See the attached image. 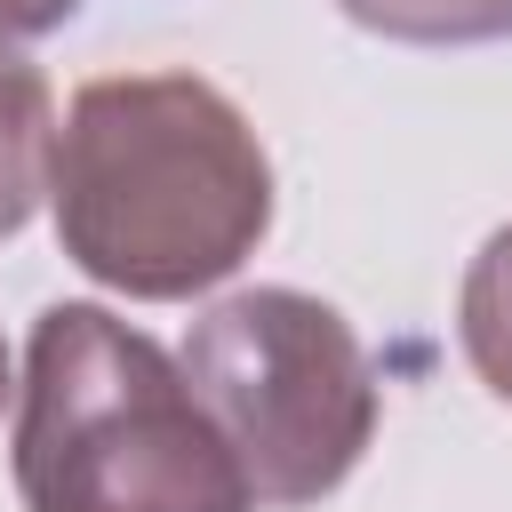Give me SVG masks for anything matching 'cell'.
Listing matches in <instances>:
<instances>
[{
	"mask_svg": "<svg viewBox=\"0 0 512 512\" xmlns=\"http://www.w3.org/2000/svg\"><path fill=\"white\" fill-rule=\"evenodd\" d=\"M184 384L256 504H320L376 440V368L352 320L304 288H240L184 336Z\"/></svg>",
	"mask_w": 512,
	"mask_h": 512,
	"instance_id": "cell-3",
	"label": "cell"
},
{
	"mask_svg": "<svg viewBox=\"0 0 512 512\" xmlns=\"http://www.w3.org/2000/svg\"><path fill=\"white\" fill-rule=\"evenodd\" d=\"M8 392H16V384H8V344H0V400H8Z\"/></svg>",
	"mask_w": 512,
	"mask_h": 512,
	"instance_id": "cell-8",
	"label": "cell"
},
{
	"mask_svg": "<svg viewBox=\"0 0 512 512\" xmlns=\"http://www.w3.org/2000/svg\"><path fill=\"white\" fill-rule=\"evenodd\" d=\"M360 32L416 40V48H472L512 40V0H336Z\"/></svg>",
	"mask_w": 512,
	"mask_h": 512,
	"instance_id": "cell-6",
	"label": "cell"
},
{
	"mask_svg": "<svg viewBox=\"0 0 512 512\" xmlns=\"http://www.w3.org/2000/svg\"><path fill=\"white\" fill-rule=\"evenodd\" d=\"M24 512H248V480L184 368L104 304H48L16 384Z\"/></svg>",
	"mask_w": 512,
	"mask_h": 512,
	"instance_id": "cell-2",
	"label": "cell"
},
{
	"mask_svg": "<svg viewBox=\"0 0 512 512\" xmlns=\"http://www.w3.org/2000/svg\"><path fill=\"white\" fill-rule=\"evenodd\" d=\"M56 240L136 304L232 280L272 232V160L248 112L200 72H104L56 128Z\"/></svg>",
	"mask_w": 512,
	"mask_h": 512,
	"instance_id": "cell-1",
	"label": "cell"
},
{
	"mask_svg": "<svg viewBox=\"0 0 512 512\" xmlns=\"http://www.w3.org/2000/svg\"><path fill=\"white\" fill-rule=\"evenodd\" d=\"M456 336H464V360L472 376L512 400V224H496L464 272V296H456Z\"/></svg>",
	"mask_w": 512,
	"mask_h": 512,
	"instance_id": "cell-5",
	"label": "cell"
},
{
	"mask_svg": "<svg viewBox=\"0 0 512 512\" xmlns=\"http://www.w3.org/2000/svg\"><path fill=\"white\" fill-rule=\"evenodd\" d=\"M56 168V96L48 72L24 64L16 48H0V240H16L48 192Z\"/></svg>",
	"mask_w": 512,
	"mask_h": 512,
	"instance_id": "cell-4",
	"label": "cell"
},
{
	"mask_svg": "<svg viewBox=\"0 0 512 512\" xmlns=\"http://www.w3.org/2000/svg\"><path fill=\"white\" fill-rule=\"evenodd\" d=\"M72 16H80V0H0V48L8 40H40V32L72 24Z\"/></svg>",
	"mask_w": 512,
	"mask_h": 512,
	"instance_id": "cell-7",
	"label": "cell"
}]
</instances>
